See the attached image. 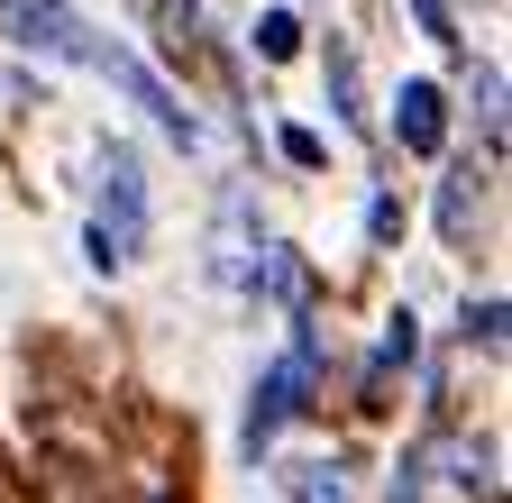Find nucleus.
<instances>
[{
    "label": "nucleus",
    "instance_id": "nucleus-4",
    "mask_svg": "<svg viewBox=\"0 0 512 503\" xmlns=\"http://www.w3.org/2000/svg\"><path fill=\"white\" fill-rule=\"evenodd\" d=\"M138 19H147L165 65H192V55H202V0H138Z\"/></svg>",
    "mask_w": 512,
    "mask_h": 503
},
{
    "label": "nucleus",
    "instance_id": "nucleus-10",
    "mask_svg": "<svg viewBox=\"0 0 512 503\" xmlns=\"http://www.w3.org/2000/svg\"><path fill=\"white\" fill-rule=\"evenodd\" d=\"M467 339L503 348V302H494V293H485V302H467Z\"/></svg>",
    "mask_w": 512,
    "mask_h": 503
},
{
    "label": "nucleus",
    "instance_id": "nucleus-9",
    "mask_svg": "<svg viewBox=\"0 0 512 503\" xmlns=\"http://www.w3.org/2000/svg\"><path fill=\"white\" fill-rule=\"evenodd\" d=\"M476 110H485V147H503V74L476 65Z\"/></svg>",
    "mask_w": 512,
    "mask_h": 503
},
{
    "label": "nucleus",
    "instance_id": "nucleus-1",
    "mask_svg": "<svg viewBox=\"0 0 512 503\" xmlns=\"http://www.w3.org/2000/svg\"><path fill=\"white\" fill-rule=\"evenodd\" d=\"M138 247H147V174L128 147L101 156V202H92V266L119 275V266H138Z\"/></svg>",
    "mask_w": 512,
    "mask_h": 503
},
{
    "label": "nucleus",
    "instance_id": "nucleus-12",
    "mask_svg": "<svg viewBox=\"0 0 512 503\" xmlns=\"http://www.w3.org/2000/svg\"><path fill=\"white\" fill-rule=\"evenodd\" d=\"M412 10H421V28H430V37H448V10H439V0H412Z\"/></svg>",
    "mask_w": 512,
    "mask_h": 503
},
{
    "label": "nucleus",
    "instance_id": "nucleus-11",
    "mask_svg": "<svg viewBox=\"0 0 512 503\" xmlns=\"http://www.w3.org/2000/svg\"><path fill=\"white\" fill-rule=\"evenodd\" d=\"M284 156H293V165H320V156H330V147H320L311 129H284Z\"/></svg>",
    "mask_w": 512,
    "mask_h": 503
},
{
    "label": "nucleus",
    "instance_id": "nucleus-2",
    "mask_svg": "<svg viewBox=\"0 0 512 503\" xmlns=\"http://www.w3.org/2000/svg\"><path fill=\"white\" fill-rule=\"evenodd\" d=\"M302 394H311V339H293V357L266 375V385H256V403H247V430H238V439H247V458H256V449H275V430L302 412Z\"/></svg>",
    "mask_w": 512,
    "mask_h": 503
},
{
    "label": "nucleus",
    "instance_id": "nucleus-5",
    "mask_svg": "<svg viewBox=\"0 0 512 503\" xmlns=\"http://www.w3.org/2000/svg\"><path fill=\"white\" fill-rule=\"evenodd\" d=\"M476 202H485V174L458 165V174L439 183V229H448V238H467V229H476Z\"/></svg>",
    "mask_w": 512,
    "mask_h": 503
},
{
    "label": "nucleus",
    "instance_id": "nucleus-6",
    "mask_svg": "<svg viewBox=\"0 0 512 503\" xmlns=\"http://www.w3.org/2000/svg\"><path fill=\"white\" fill-rule=\"evenodd\" d=\"M320 83H330V110L348 119V129H366V110H357V55H348V37H330V55H320Z\"/></svg>",
    "mask_w": 512,
    "mask_h": 503
},
{
    "label": "nucleus",
    "instance_id": "nucleus-3",
    "mask_svg": "<svg viewBox=\"0 0 512 503\" xmlns=\"http://www.w3.org/2000/svg\"><path fill=\"white\" fill-rule=\"evenodd\" d=\"M394 138H403L412 156H439V138H448V92H439L430 74H412V83L394 92Z\"/></svg>",
    "mask_w": 512,
    "mask_h": 503
},
{
    "label": "nucleus",
    "instance_id": "nucleus-7",
    "mask_svg": "<svg viewBox=\"0 0 512 503\" xmlns=\"http://www.w3.org/2000/svg\"><path fill=\"white\" fill-rule=\"evenodd\" d=\"M284 494H293V503H348V476H339V467H293Z\"/></svg>",
    "mask_w": 512,
    "mask_h": 503
},
{
    "label": "nucleus",
    "instance_id": "nucleus-8",
    "mask_svg": "<svg viewBox=\"0 0 512 503\" xmlns=\"http://www.w3.org/2000/svg\"><path fill=\"white\" fill-rule=\"evenodd\" d=\"M293 46H302V19L293 10H266V19H256V55H266V65H284Z\"/></svg>",
    "mask_w": 512,
    "mask_h": 503
}]
</instances>
